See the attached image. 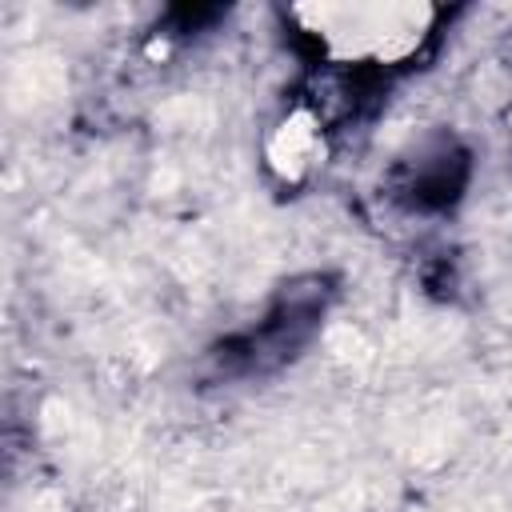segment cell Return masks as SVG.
<instances>
[{
    "instance_id": "obj_1",
    "label": "cell",
    "mask_w": 512,
    "mask_h": 512,
    "mask_svg": "<svg viewBox=\"0 0 512 512\" xmlns=\"http://www.w3.org/2000/svg\"><path fill=\"white\" fill-rule=\"evenodd\" d=\"M296 16L324 40L332 60H408L432 28L428 4H308Z\"/></svg>"
},
{
    "instance_id": "obj_2",
    "label": "cell",
    "mask_w": 512,
    "mask_h": 512,
    "mask_svg": "<svg viewBox=\"0 0 512 512\" xmlns=\"http://www.w3.org/2000/svg\"><path fill=\"white\" fill-rule=\"evenodd\" d=\"M316 144H320V120L308 108H292L272 128V136L264 144V160L284 184H296V180H304V172L316 156Z\"/></svg>"
}]
</instances>
